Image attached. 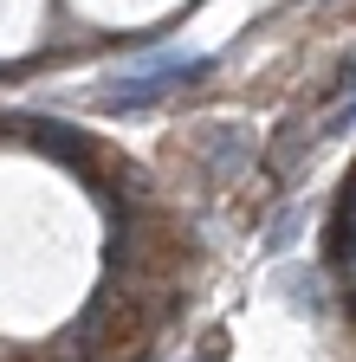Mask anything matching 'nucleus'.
Masks as SVG:
<instances>
[{
  "label": "nucleus",
  "instance_id": "1",
  "mask_svg": "<svg viewBox=\"0 0 356 362\" xmlns=\"http://www.w3.org/2000/svg\"><path fill=\"white\" fill-rule=\"evenodd\" d=\"M207 71H214V59H201V52H188V59H182V52H175V59L137 65V71H130L123 84H110L98 104H104L110 117H123V110H149V104H162V98H168V90H182V84H201Z\"/></svg>",
  "mask_w": 356,
  "mask_h": 362
},
{
  "label": "nucleus",
  "instance_id": "2",
  "mask_svg": "<svg viewBox=\"0 0 356 362\" xmlns=\"http://www.w3.org/2000/svg\"><path fill=\"white\" fill-rule=\"evenodd\" d=\"M207 156H214V168H246V162H253V149H246L240 129H214V136H207Z\"/></svg>",
  "mask_w": 356,
  "mask_h": 362
},
{
  "label": "nucleus",
  "instance_id": "3",
  "mask_svg": "<svg viewBox=\"0 0 356 362\" xmlns=\"http://www.w3.org/2000/svg\"><path fill=\"white\" fill-rule=\"evenodd\" d=\"M298 220H304L298 207H285V214L272 220V246H292V240H298Z\"/></svg>",
  "mask_w": 356,
  "mask_h": 362
},
{
  "label": "nucleus",
  "instance_id": "4",
  "mask_svg": "<svg viewBox=\"0 0 356 362\" xmlns=\"http://www.w3.org/2000/svg\"><path fill=\"white\" fill-rule=\"evenodd\" d=\"M195 362H220V349H207V356H195Z\"/></svg>",
  "mask_w": 356,
  "mask_h": 362
}]
</instances>
